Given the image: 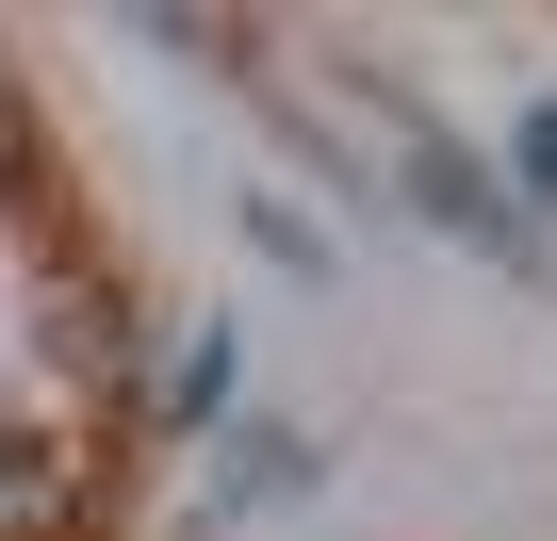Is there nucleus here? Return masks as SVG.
<instances>
[{
    "instance_id": "1",
    "label": "nucleus",
    "mask_w": 557,
    "mask_h": 541,
    "mask_svg": "<svg viewBox=\"0 0 557 541\" xmlns=\"http://www.w3.org/2000/svg\"><path fill=\"white\" fill-rule=\"evenodd\" d=\"M83 492H99V476H83L66 443H0V541H50Z\"/></svg>"
},
{
    "instance_id": "2",
    "label": "nucleus",
    "mask_w": 557,
    "mask_h": 541,
    "mask_svg": "<svg viewBox=\"0 0 557 541\" xmlns=\"http://www.w3.org/2000/svg\"><path fill=\"white\" fill-rule=\"evenodd\" d=\"M50 361H66V378H132V329H115V280H50Z\"/></svg>"
},
{
    "instance_id": "3",
    "label": "nucleus",
    "mask_w": 557,
    "mask_h": 541,
    "mask_svg": "<svg viewBox=\"0 0 557 541\" xmlns=\"http://www.w3.org/2000/svg\"><path fill=\"white\" fill-rule=\"evenodd\" d=\"M164 410H181V427H213V410H230V345H181V378H164Z\"/></svg>"
},
{
    "instance_id": "4",
    "label": "nucleus",
    "mask_w": 557,
    "mask_h": 541,
    "mask_svg": "<svg viewBox=\"0 0 557 541\" xmlns=\"http://www.w3.org/2000/svg\"><path fill=\"white\" fill-rule=\"evenodd\" d=\"M0 197H34V99H17V66H0Z\"/></svg>"
},
{
    "instance_id": "5",
    "label": "nucleus",
    "mask_w": 557,
    "mask_h": 541,
    "mask_svg": "<svg viewBox=\"0 0 557 541\" xmlns=\"http://www.w3.org/2000/svg\"><path fill=\"white\" fill-rule=\"evenodd\" d=\"M524 181H541V213H557V99L524 115Z\"/></svg>"
}]
</instances>
